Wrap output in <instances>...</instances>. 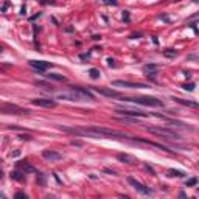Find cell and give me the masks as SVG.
I'll return each mask as SVG.
<instances>
[{"mask_svg":"<svg viewBox=\"0 0 199 199\" xmlns=\"http://www.w3.org/2000/svg\"><path fill=\"white\" fill-rule=\"evenodd\" d=\"M128 182L134 187V188L139 191V193H142V195H146V196H152L154 195V190H151L149 187H145L142 184V182H139L137 179H134V178H128Z\"/></svg>","mask_w":199,"mask_h":199,"instance_id":"8992f818","label":"cell"},{"mask_svg":"<svg viewBox=\"0 0 199 199\" xmlns=\"http://www.w3.org/2000/svg\"><path fill=\"white\" fill-rule=\"evenodd\" d=\"M37 184H39L41 187H45V176H44L42 173H37Z\"/></svg>","mask_w":199,"mask_h":199,"instance_id":"7402d4cb","label":"cell"},{"mask_svg":"<svg viewBox=\"0 0 199 199\" xmlns=\"http://www.w3.org/2000/svg\"><path fill=\"white\" fill-rule=\"evenodd\" d=\"M48 79H54V81H65V78L62 75H58V73H50V75H45Z\"/></svg>","mask_w":199,"mask_h":199,"instance_id":"ffe728a7","label":"cell"},{"mask_svg":"<svg viewBox=\"0 0 199 199\" xmlns=\"http://www.w3.org/2000/svg\"><path fill=\"white\" fill-rule=\"evenodd\" d=\"M20 139H22V140H25V139H26V140H30L31 137H30V135H20Z\"/></svg>","mask_w":199,"mask_h":199,"instance_id":"f1b7e54d","label":"cell"},{"mask_svg":"<svg viewBox=\"0 0 199 199\" xmlns=\"http://www.w3.org/2000/svg\"><path fill=\"white\" fill-rule=\"evenodd\" d=\"M89 73H90V78L92 79H98L100 78V70L98 69H90Z\"/></svg>","mask_w":199,"mask_h":199,"instance_id":"44dd1931","label":"cell"},{"mask_svg":"<svg viewBox=\"0 0 199 199\" xmlns=\"http://www.w3.org/2000/svg\"><path fill=\"white\" fill-rule=\"evenodd\" d=\"M168 176H171V178H182V176H185V173L179 170H168Z\"/></svg>","mask_w":199,"mask_h":199,"instance_id":"e0dca14e","label":"cell"},{"mask_svg":"<svg viewBox=\"0 0 199 199\" xmlns=\"http://www.w3.org/2000/svg\"><path fill=\"white\" fill-rule=\"evenodd\" d=\"M70 143H72V145H75V146H82V142H79V140H72Z\"/></svg>","mask_w":199,"mask_h":199,"instance_id":"484cf974","label":"cell"},{"mask_svg":"<svg viewBox=\"0 0 199 199\" xmlns=\"http://www.w3.org/2000/svg\"><path fill=\"white\" fill-rule=\"evenodd\" d=\"M61 98H69L70 101H95L93 93L82 87H70L69 95H61Z\"/></svg>","mask_w":199,"mask_h":199,"instance_id":"7a4b0ae2","label":"cell"},{"mask_svg":"<svg viewBox=\"0 0 199 199\" xmlns=\"http://www.w3.org/2000/svg\"><path fill=\"white\" fill-rule=\"evenodd\" d=\"M182 87H184L185 90H188V92H193V90H195V84H193V82H190V84H184Z\"/></svg>","mask_w":199,"mask_h":199,"instance_id":"cb8c5ba5","label":"cell"},{"mask_svg":"<svg viewBox=\"0 0 199 199\" xmlns=\"http://www.w3.org/2000/svg\"><path fill=\"white\" fill-rule=\"evenodd\" d=\"M31 103L34 106H41V107H54L56 106L54 100H47V98H36V100H31Z\"/></svg>","mask_w":199,"mask_h":199,"instance_id":"7c38bea8","label":"cell"},{"mask_svg":"<svg viewBox=\"0 0 199 199\" xmlns=\"http://www.w3.org/2000/svg\"><path fill=\"white\" fill-rule=\"evenodd\" d=\"M178 104H182V106H187V107H193V109H199V103L196 101H191V100H182V98H173Z\"/></svg>","mask_w":199,"mask_h":199,"instance_id":"5bb4252c","label":"cell"},{"mask_svg":"<svg viewBox=\"0 0 199 199\" xmlns=\"http://www.w3.org/2000/svg\"><path fill=\"white\" fill-rule=\"evenodd\" d=\"M145 168H146V170H148V171H149V173H151L152 176H154V174H156V173H154V170H152L151 167H149V165H146V167H145Z\"/></svg>","mask_w":199,"mask_h":199,"instance_id":"83f0119b","label":"cell"},{"mask_svg":"<svg viewBox=\"0 0 199 199\" xmlns=\"http://www.w3.org/2000/svg\"><path fill=\"white\" fill-rule=\"evenodd\" d=\"M93 90L98 92L100 95H104V97H109V98H118L120 97V92L118 90H114V89H106V87H93Z\"/></svg>","mask_w":199,"mask_h":199,"instance_id":"8fae6325","label":"cell"},{"mask_svg":"<svg viewBox=\"0 0 199 199\" xmlns=\"http://www.w3.org/2000/svg\"><path fill=\"white\" fill-rule=\"evenodd\" d=\"M42 157L50 160V162H58V160L62 159V154H59L58 151H53V149H44V151H42Z\"/></svg>","mask_w":199,"mask_h":199,"instance_id":"9c48e42d","label":"cell"},{"mask_svg":"<svg viewBox=\"0 0 199 199\" xmlns=\"http://www.w3.org/2000/svg\"><path fill=\"white\" fill-rule=\"evenodd\" d=\"M0 110H2V114H11V115H28L30 114L28 109L19 107V106H16V104H9V103L2 104Z\"/></svg>","mask_w":199,"mask_h":199,"instance_id":"5b68a950","label":"cell"},{"mask_svg":"<svg viewBox=\"0 0 199 199\" xmlns=\"http://www.w3.org/2000/svg\"><path fill=\"white\" fill-rule=\"evenodd\" d=\"M59 129L64 132H72L75 135H90L93 139H98V137H104V139H132L131 135L125 134L121 131L104 128V126H90V128H65V126H59Z\"/></svg>","mask_w":199,"mask_h":199,"instance_id":"6da1fadb","label":"cell"},{"mask_svg":"<svg viewBox=\"0 0 199 199\" xmlns=\"http://www.w3.org/2000/svg\"><path fill=\"white\" fill-rule=\"evenodd\" d=\"M14 198H26V195H25V193H22V191H19V193H16Z\"/></svg>","mask_w":199,"mask_h":199,"instance_id":"4316f807","label":"cell"},{"mask_svg":"<svg viewBox=\"0 0 199 199\" xmlns=\"http://www.w3.org/2000/svg\"><path fill=\"white\" fill-rule=\"evenodd\" d=\"M118 115H123V117H149V114L140 112V110H128V109H117Z\"/></svg>","mask_w":199,"mask_h":199,"instance_id":"30bf717a","label":"cell"},{"mask_svg":"<svg viewBox=\"0 0 199 199\" xmlns=\"http://www.w3.org/2000/svg\"><path fill=\"white\" fill-rule=\"evenodd\" d=\"M123 101L135 103V104L148 106V107H160V106H163L162 100H157L154 97H123Z\"/></svg>","mask_w":199,"mask_h":199,"instance_id":"3957f363","label":"cell"},{"mask_svg":"<svg viewBox=\"0 0 199 199\" xmlns=\"http://www.w3.org/2000/svg\"><path fill=\"white\" fill-rule=\"evenodd\" d=\"M28 64L31 65L33 69H36L37 72H45L50 67H53V64L47 62V61H34V59H31V61H28Z\"/></svg>","mask_w":199,"mask_h":199,"instance_id":"ba28073f","label":"cell"},{"mask_svg":"<svg viewBox=\"0 0 199 199\" xmlns=\"http://www.w3.org/2000/svg\"><path fill=\"white\" fill-rule=\"evenodd\" d=\"M103 2L106 3V5H114V6L117 5V0H103Z\"/></svg>","mask_w":199,"mask_h":199,"instance_id":"d4e9b609","label":"cell"},{"mask_svg":"<svg viewBox=\"0 0 199 199\" xmlns=\"http://www.w3.org/2000/svg\"><path fill=\"white\" fill-rule=\"evenodd\" d=\"M160 19H163V20H165V22H170V19H168V17H167V16H160Z\"/></svg>","mask_w":199,"mask_h":199,"instance_id":"f546056e","label":"cell"},{"mask_svg":"<svg viewBox=\"0 0 199 199\" xmlns=\"http://www.w3.org/2000/svg\"><path fill=\"white\" fill-rule=\"evenodd\" d=\"M11 178L14 180H19V182L25 180V176H22V173H19V171H13V173H11Z\"/></svg>","mask_w":199,"mask_h":199,"instance_id":"d6986e66","label":"cell"},{"mask_svg":"<svg viewBox=\"0 0 199 199\" xmlns=\"http://www.w3.org/2000/svg\"><path fill=\"white\" fill-rule=\"evenodd\" d=\"M198 184V179L196 178H191V179H188L185 182V187H191V185H196Z\"/></svg>","mask_w":199,"mask_h":199,"instance_id":"603a6c76","label":"cell"},{"mask_svg":"<svg viewBox=\"0 0 199 199\" xmlns=\"http://www.w3.org/2000/svg\"><path fill=\"white\" fill-rule=\"evenodd\" d=\"M163 56L165 58H176L178 56V52L173 48H168V50H163Z\"/></svg>","mask_w":199,"mask_h":199,"instance_id":"ac0fdd59","label":"cell"},{"mask_svg":"<svg viewBox=\"0 0 199 199\" xmlns=\"http://www.w3.org/2000/svg\"><path fill=\"white\" fill-rule=\"evenodd\" d=\"M195 2H196V3H199V0H195Z\"/></svg>","mask_w":199,"mask_h":199,"instance_id":"4dcf8cb0","label":"cell"},{"mask_svg":"<svg viewBox=\"0 0 199 199\" xmlns=\"http://www.w3.org/2000/svg\"><path fill=\"white\" fill-rule=\"evenodd\" d=\"M151 134H157L160 137H165V139H171V140H179L180 135L178 132L171 131V129H167V128H159V126H148L146 128Z\"/></svg>","mask_w":199,"mask_h":199,"instance_id":"277c9868","label":"cell"},{"mask_svg":"<svg viewBox=\"0 0 199 199\" xmlns=\"http://www.w3.org/2000/svg\"><path fill=\"white\" fill-rule=\"evenodd\" d=\"M114 87H128V89H145L148 84L143 82H131V81H114L112 82Z\"/></svg>","mask_w":199,"mask_h":199,"instance_id":"52a82bcc","label":"cell"},{"mask_svg":"<svg viewBox=\"0 0 199 199\" xmlns=\"http://www.w3.org/2000/svg\"><path fill=\"white\" fill-rule=\"evenodd\" d=\"M198 167H199V165H198Z\"/></svg>","mask_w":199,"mask_h":199,"instance_id":"1f68e13d","label":"cell"},{"mask_svg":"<svg viewBox=\"0 0 199 199\" xmlns=\"http://www.w3.org/2000/svg\"><path fill=\"white\" fill-rule=\"evenodd\" d=\"M117 159L120 160V162H123V163H128V165H135L137 163V159L135 157H132L129 156V154H123V152H120Z\"/></svg>","mask_w":199,"mask_h":199,"instance_id":"4fadbf2b","label":"cell"},{"mask_svg":"<svg viewBox=\"0 0 199 199\" xmlns=\"http://www.w3.org/2000/svg\"><path fill=\"white\" fill-rule=\"evenodd\" d=\"M17 168L24 171V174H28V173H36V168L30 165L28 162H17Z\"/></svg>","mask_w":199,"mask_h":199,"instance_id":"9a60e30c","label":"cell"},{"mask_svg":"<svg viewBox=\"0 0 199 199\" xmlns=\"http://www.w3.org/2000/svg\"><path fill=\"white\" fill-rule=\"evenodd\" d=\"M135 140L142 142V143H146V145H151V146H156V148H160V149H163V151H167V152H171V149H168L167 146H163V145H160V143L151 142V140H145V139H135Z\"/></svg>","mask_w":199,"mask_h":199,"instance_id":"2e32d148","label":"cell"}]
</instances>
